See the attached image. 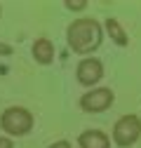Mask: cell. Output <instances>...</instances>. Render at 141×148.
I'll use <instances>...</instances> for the list:
<instances>
[{
    "instance_id": "obj_1",
    "label": "cell",
    "mask_w": 141,
    "mask_h": 148,
    "mask_svg": "<svg viewBox=\"0 0 141 148\" xmlns=\"http://www.w3.org/2000/svg\"><path fill=\"white\" fill-rule=\"evenodd\" d=\"M101 40H103V28L97 19H90V16H80L66 28V42L75 54H90L99 49Z\"/></svg>"
},
{
    "instance_id": "obj_2",
    "label": "cell",
    "mask_w": 141,
    "mask_h": 148,
    "mask_svg": "<svg viewBox=\"0 0 141 148\" xmlns=\"http://www.w3.org/2000/svg\"><path fill=\"white\" fill-rule=\"evenodd\" d=\"M0 127L10 136H26L33 129V113L28 108H21V106L5 108L3 115H0Z\"/></svg>"
},
{
    "instance_id": "obj_3",
    "label": "cell",
    "mask_w": 141,
    "mask_h": 148,
    "mask_svg": "<svg viewBox=\"0 0 141 148\" xmlns=\"http://www.w3.org/2000/svg\"><path fill=\"white\" fill-rule=\"evenodd\" d=\"M141 136V118L134 113L122 115L115 125H113V143L120 148H129L139 141Z\"/></svg>"
},
{
    "instance_id": "obj_4",
    "label": "cell",
    "mask_w": 141,
    "mask_h": 148,
    "mask_svg": "<svg viewBox=\"0 0 141 148\" xmlns=\"http://www.w3.org/2000/svg\"><path fill=\"white\" fill-rule=\"evenodd\" d=\"M113 101H115V94L111 87H97L80 97V108L85 113H103L106 108H111Z\"/></svg>"
},
{
    "instance_id": "obj_5",
    "label": "cell",
    "mask_w": 141,
    "mask_h": 148,
    "mask_svg": "<svg viewBox=\"0 0 141 148\" xmlns=\"http://www.w3.org/2000/svg\"><path fill=\"white\" fill-rule=\"evenodd\" d=\"M75 78H78V82H80L82 87L97 85V82L103 78V64H101V59H97V57H85V59L78 64V68H75Z\"/></svg>"
},
{
    "instance_id": "obj_6",
    "label": "cell",
    "mask_w": 141,
    "mask_h": 148,
    "mask_svg": "<svg viewBox=\"0 0 141 148\" xmlns=\"http://www.w3.org/2000/svg\"><path fill=\"white\" fill-rule=\"evenodd\" d=\"M78 146L80 148H111V139L101 129H87L78 136Z\"/></svg>"
},
{
    "instance_id": "obj_7",
    "label": "cell",
    "mask_w": 141,
    "mask_h": 148,
    "mask_svg": "<svg viewBox=\"0 0 141 148\" xmlns=\"http://www.w3.org/2000/svg\"><path fill=\"white\" fill-rule=\"evenodd\" d=\"M31 54H33V59L38 64L49 66L52 61H54V45H52L49 38H38L33 42V47H31Z\"/></svg>"
},
{
    "instance_id": "obj_8",
    "label": "cell",
    "mask_w": 141,
    "mask_h": 148,
    "mask_svg": "<svg viewBox=\"0 0 141 148\" xmlns=\"http://www.w3.org/2000/svg\"><path fill=\"white\" fill-rule=\"evenodd\" d=\"M106 33H108L111 35V40L118 45V47H125L127 42H129V38H127V33H125V28H122L120 24H118V19H111V16H108V19H106Z\"/></svg>"
},
{
    "instance_id": "obj_9",
    "label": "cell",
    "mask_w": 141,
    "mask_h": 148,
    "mask_svg": "<svg viewBox=\"0 0 141 148\" xmlns=\"http://www.w3.org/2000/svg\"><path fill=\"white\" fill-rule=\"evenodd\" d=\"M64 7L66 10H85L87 7V0H66V3H64Z\"/></svg>"
},
{
    "instance_id": "obj_10",
    "label": "cell",
    "mask_w": 141,
    "mask_h": 148,
    "mask_svg": "<svg viewBox=\"0 0 141 148\" xmlns=\"http://www.w3.org/2000/svg\"><path fill=\"white\" fill-rule=\"evenodd\" d=\"M47 148H70V141H66V139H61V141H54V143H49Z\"/></svg>"
},
{
    "instance_id": "obj_11",
    "label": "cell",
    "mask_w": 141,
    "mask_h": 148,
    "mask_svg": "<svg viewBox=\"0 0 141 148\" xmlns=\"http://www.w3.org/2000/svg\"><path fill=\"white\" fill-rule=\"evenodd\" d=\"M7 54H12V45L0 42V57H7Z\"/></svg>"
},
{
    "instance_id": "obj_12",
    "label": "cell",
    "mask_w": 141,
    "mask_h": 148,
    "mask_svg": "<svg viewBox=\"0 0 141 148\" xmlns=\"http://www.w3.org/2000/svg\"><path fill=\"white\" fill-rule=\"evenodd\" d=\"M0 148H14L12 139H10V136H0Z\"/></svg>"
},
{
    "instance_id": "obj_13",
    "label": "cell",
    "mask_w": 141,
    "mask_h": 148,
    "mask_svg": "<svg viewBox=\"0 0 141 148\" xmlns=\"http://www.w3.org/2000/svg\"><path fill=\"white\" fill-rule=\"evenodd\" d=\"M0 12H3V7H0Z\"/></svg>"
}]
</instances>
